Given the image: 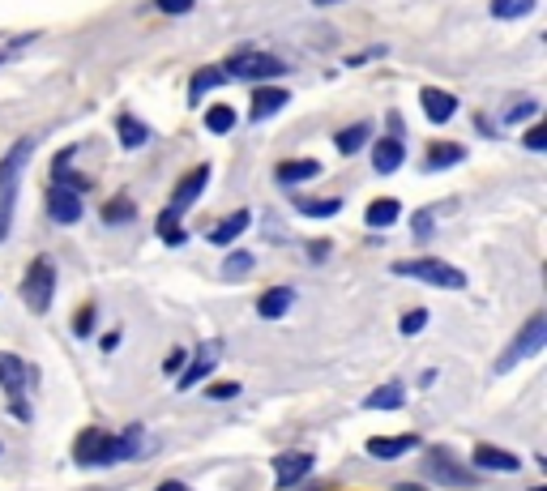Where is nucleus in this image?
Masks as SVG:
<instances>
[{
    "label": "nucleus",
    "instance_id": "f257e3e1",
    "mask_svg": "<svg viewBox=\"0 0 547 491\" xmlns=\"http://www.w3.org/2000/svg\"><path fill=\"white\" fill-rule=\"evenodd\" d=\"M150 453V440L141 427H128L120 436H107L98 432V427H86L77 436V445H73V462L82 466V470H107L116 462H133V457H146Z\"/></svg>",
    "mask_w": 547,
    "mask_h": 491
},
{
    "label": "nucleus",
    "instance_id": "7ed1b4c3",
    "mask_svg": "<svg viewBox=\"0 0 547 491\" xmlns=\"http://www.w3.org/2000/svg\"><path fill=\"white\" fill-rule=\"evenodd\" d=\"M398 278H415V282H428V286H441V291H462L466 286V274L458 266H445L436 256H415V261H398L393 266Z\"/></svg>",
    "mask_w": 547,
    "mask_h": 491
},
{
    "label": "nucleus",
    "instance_id": "dca6fc26",
    "mask_svg": "<svg viewBox=\"0 0 547 491\" xmlns=\"http://www.w3.org/2000/svg\"><path fill=\"white\" fill-rule=\"evenodd\" d=\"M295 299H299L295 286H269V291L257 299V316H261V321H279V316H287V312L295 308Z\"/></svg>",
    "mask_w": 547,
    "mask_h": 491
},
{
    "label": "nucleus",
    "instance_id": "1a4fd4ad",
    "mask_svg": "<svg viewBox=\"0 0 547 491\" xmlns=\"http://www.w3.org/2000/svg\"><path fill=\"white\" fill-rule=\"evenodd\" d=\"M206 184H210V167H193L188 175H184L176 188H171V214H184V210H193L197 205V196L206 193Z\"/></svg>",
    "mask_w": 547,
    "mask_h": 491
},
{
    "label": "nucleus",
    "instance_id": "f3484780",
    "mask_svg": "<svg viewBox=\"0 0 547 491\" xmlns=\"http://www.w3.org/2000/svg\"><path fill=\"white\" fill-rule=\"evenodd\" d=\"M402 163H407V145H402V137H380L377 145H372V167H377L380 175H393Z\"/></svg>",
    "mask_w": 547,
    "mask_h": 491
},
{
    "label": "nucleus",
    "instance_id": "2f4dec72",
    "mask_svg": "<svg viewBox=\"0 0 547 491\" xmlns=\"http://www.w3.org/2000/svg\"><path fill=\"white\" fill-rule=\"evenodd\" d=\"M253 253H231L223 261V278H248V274H253Z\"/></svg>",
    "mask_w": 547,
    "mask_h": 491
},
{
    "label": "nucleus",
    "instance_id": "20e7f679",
    "mask_svg": "<svg viewBox=\"0 0 547 491\" xmlns=\"http://www.w3.org/2000/svg\"><path fill=\"white\" fill-rule=\"evenodd\" d=\"M22 299H26V308L35 316L52 308V299H56V266H52V256H35L26 269V278H22Z\"/></svg>",
    "mask_w": 547,
    "mask_h": 491
},
{
    "label": "nucleus",
    "instance_id": "a19ab883",
    "mask_svg": "<svg viewBox=\"0 0 547 491\" xmlns=\"http://www.w3.org/2000/svg\"><path fill=\"white\" fill-rule=\"evenodd\" d=\"M158 491H180V483H163V487H158Z\"/></svg>",
    "mask_w": 547,
    "mask_h": 491
},
{
    "label": "nucleus",
    "instance_id": "0eeeda50",
    "mask_svg": "<svg viewBox=\"0 0 547 491\" xmlns=\"http://www.w3.org/2000/svg\"><path fill=\"white\" fill-rule=\"evenodd\" d=\"M423 470H428V478L441 483V487H475L479 483L475 470H466L450 449H428L423 453Z\"/></svg>",
    "mask_w": 547,
    "mask_h": 491
},
{
    "label": "nucleus",
    "instance_id": "e433bc0d",
    "mask_svg": "<svg viewBox=\"0 0 547 491\" xmlns=\"http://www.w3.org/2000/svg\"><path fill=\"white\" fill-rule=\"evenodd\" d=\"M73 329H77V337H90V334H95V308H82V312H77V325H73Z\"/></svg>",
    "mask_w": 547,
    "mask_h": 491
},
{
    "label": "nucleus",
    "instance_id": "37998d69",
    "mask_svg": "<svg viewBox=\"0 0 547 491\" xmlns=\"http://www.w3.org/2000/svg\"><path fill=\"white\" fill-rule=\"evenodd\" d=\"M531 491H547V487H531Z\"/></svg>",
    "mask_w": 547,
    "mask_h": 491
},
{
    "label": "nucleus",
    "instance_id": "6e6552de",
    "mask_svg": "<svg viewBox=\"0 0 547 491\" xmlns=\"http://www.w3.org/2000/svg\"><path fill=\"white\" fill-rule=\"evenodd\" d=\"M227 77H239V82H266V77H282L287 73V60L269 56V52H236L227 60Z\"/></svg>",
    "mask_w": 547,
    "mask_h": 491
},
{
    "label": "nucleus",
    "instance_id": "c9c22d12",
    "mask_svg": "<svg viewBox=\"0 0 547 491\" xmlns=\"http://www.w3.org/2000/svg\"><path fill=\"white\" fill-rule=\"evenodd\" d=\"M534 112H539V103H534V98H526V103H518V107H509V112H505V125H518V120H531Z\"/></svg>",
    "mask_w": 547,
    "mask_h": 491
},
{
    "label": "nucleus",
    "instance_id": "423d86ee",
    "mask_svg": "<svg viewBox=\"0 0 547 491\" xmlns=\"http://www.w3.org/2000/svg\"><path fill=\"white\" fill-rule=\"evenodd\" d=\"M35 380V367H26L17 355L0 351V385L9 393V410H14V419L30 423V406H26V385Z\"/></svg>",
    "mask_w": 547,
    "mask_h": 491
},
{
    "label": "nucleus",
    "instance_id": "473e14b6",
    "mask_svg": "<svg viewBox=\"0 0 547 491\" xmlns=\"http://www.w3.org/2000/svg\"><path fill=\"white\" fill-rule=\"evenodd\" d=\"M423 325H428V312L415 308V312H407V316L398 321V334H402V337H415V334L423 329Z\"/></svg>",
    "mask_w": 547,
    "mask_h": 491
},
{
    "label": "nucleus",
    "instance_id": "5701e85b",
    "mask_svg": "<svg viewBox=\"0 0 547 491\" xmlns=\"http://www.w3.org/2000/svg\"><path fill=\"white\" fill-rule=\"evenodd\" d=\"M402 397H407V389H402L398 380H390V385H380V389L368 393L364 406L368 410H398V406H402Z\"/></svg>",
    "mask_w": 547,
    "mask_h": 491
},
{
    "label": "nucleus",
    "instance_id": "f8f14e48",
    "mask_svg": "<svg viewBox=\"0 0 547 491\" xmlns=\"http://www.w3.org/2000/svg\"><path fill=\"white\" fill-rule=\"evenodd\" d=\"M218 351H223V342L201 346V351L193 355V364L184 367V372H176V385H180V389H193V385H201V380L214 372V364H218Z\"/></svg>",
    "mask_w": 547,
    "mask_h": 491
},
{
    "label": "nucleus",
    "instance_id": "c85d7f7f",
    "mask_svg": "<svg viewBox=\"0 0 547 491\" xmlns=\"http://www.w3.org/2000/svg\"><path fill=\"white\" fill-rule=\"evenodd\" d=\"M223 77H227L223 69H197L193 82H188V98H193V103H201V95H206V90H214Z\"/></svg>",
    "mask_w": 547,
    "mask_h": 491
},
{
    "label": "nucleus",
    "instance_id": "4be33fe9",
    "mask_svg": "<svg viewBox=\"0 0 547 491\" xmlns=\"http://www.w3.org/2000/svg\"><path fill=\"white\" fill-rule=\"evenodd\" d=\"M398 218H402V205H398V201H390V196L372 201V205H368V214H364V223L372 226V231H385V226H393Z\"/></svg>",
    "mask_w": 547,
    "mask_h": 491
},
{
    "label": "nucleus",
    "instance_id": "ea45409f",
    "mask_svg": "<svg viewBox=\"0 0 547 491\" xmlns=\"http://www.w3.org/2000/svg\"><path fill=\"white\" fill-rule=\"evenodd\" d=\"M543 145H547V133H543V128H531V133H526V150H534V155H539Z\"/></svg>",
    "mask_w": 547,
    "mask_h": 491
},
{
    "label": "nucleus",
    "instance_id": "ddd939ff",
    "mask_svg": "<svg viewBox=\"0 0 547 491\" xmlns=\"http://www.w3.org/2000/svg\"><path fill=\"white\" fill-rule=\"evenodd\" d=\"M420 107H423V115H428V125H450L453 112H458V98H453L450 90L428 85V90H420Z\"/></svg>",
    "mask_w": 547,
    "mask_h": 491
},
{
    "label": "nucleus",
    "instance_id": "b1692460",
    "mask_svg": "<svg viewBox=\"0 0 547 491\" xmlns=\"http://www.w3.org/2000/svg\"><path fill=\"white\" fill-rule=\"evenodd\" d=\"M116 128H120V145H125V150H141V145L150 141V128L141 125L137 115H120Z\"/></svg>",
    "mask_w": 547,
    "mask_h": 491
},
{
    "label": "nucleus",
    "instance_id": "f704fd0d",
    "mask_svg": "<svg viewBox=\"0 0 547 491\" xmlns=\"http://www.w3.org/2000/svg\"><path fill=\"white\" fill-rule=\"evenodd\" d=\"M206 397H210V402H227V397H239V380H218V385H210V389H206Z\"/></svg>",
    "mask_w": 547,
    "mask_h": 491
},
{
    "label": "nucleus",
    "instance_id": "aec40b11",
    "mask_svg": "<svg viewBox=\"0 0 547 491\" xmlns=\"http://www.w3.org/2000/svg\"><path fill=\"white\" fill-rule=\"evenodd\" d=\"M248 223H253V214L248 210H236V214H227L223 223L210 231V244H236L244 231H248Z\"/></svg>",
    "mask_w": 547,
    "mask_h": 491
},
{
    "label": "nucleus",
    "instance_id": "a878e982",
    "mask_svg": "<svg viewBox=\"0 0 547 491\" xmlns=\"http://www.w3.org/2000/svg\"><path fill=\"white\" fill-rule=\"evenodd\" d=\"M368 137H372V125H351V128H342L334 137V145L342 150V155H355V150H364Z\"/></svg>",
    "mask_w": 547,
    "mask_h": 491
},
{
    "label": "nucleus",
    "instance_id": "7c9ffc66",
    "mask_svg": "<svg viewBox=\"0 0 547 491\" xmlns=\"http://www.w3.org/2000/svg\"><path fill=\"white\" fill-rule=\"evenodd\" d=\"M158 239H163V244H176V248H180L184 239V231H180V214H171V210H163L158 214Z\"/></svg>",
    "mask_w": 547,
    "mask_h": 491
},
{
    "label": "nucleus",
    "instance_id": "6ab92c4d",
    "mask_svg": "<svg viewBox=\"0 0 547 491\" xmlns=\"http://www.w3.org/2000/svg\"><path fill=\"white\" fill-rule=\"evenodd\" d=\"M410 449H420V436H390V440H380V436H372L368 440V453L372 457H380V462H390V457H402V453H410Z\"/></svg>",
    "mask_w": 547,
    "mask_h": 491
},
{
    "label": "nucleus",
    "instance_id": "c756f323",
    "mask_svg": "<svg viewBox=\"0 0 547 491\" xmlns=\"http://www.w3.org/2000/svg\"><path fill=\"white\" fill-rule=\"evenodd\" d=\"M133 218H137V205H133L128 196H116L112 205H103V223L120 226V223H133Z\"/></svg>",
    "mask_w": 547,
    "mask_h": 491
},
{
    "label": "nucleus",
    "instance_id": "2eb2a0df",
    "mask_svg": "<svg viewBox=\"0 0 547 491\" xmlns=\"http://www.w3.org/2000/svg\"><path fill=\"white\" fill-rule=\"evenodd\" d=\"M475 470H496V475H518L522 457L509 449H496V445H475Z\"/></svg>",
    "mask_w": 547,
    "mask_h": 491
},
{
    "label": "nucleus",
    "instance_id": "39448f33",
    "mask_svg": "<svg viewBox=\"0 0 547 491\" xmlns=\"http://www.w3.org/2000/svg\"><path fill=\"white\" fill-rule=\"evenodd\" d=\"M543 346H547V316H543V312H534L531 321L522 325V334L509 342V351L496 359V372L505 376V372H513L522 359H534V355L543 351Z\"/></svg>",
    "mask_w": 547,
    "mask_h": 491
},
{
    "label": "nucleus",
    "instance_id": "412c9836",
    "mask_svg": "<svg viewBox=\"0 0 547 491\" xmlns=\"http://www.w3.org/2000/svg\"><path fill=\"white\" fill-rule=\"evenodd\" d=\"M462 158H466V145H458V141H436L432 150H428V163H423V167H428V171L458 167Z\"/></svg>",
    "mask_w": 547,
    "mask_h": 491
},
{
    "label": "nucleus",
    "instance_id": "72a5a7b5",
    "mask_svg": "<svg viewBox=\"0 0 547 491\" xmlns=\"http://www.w3.org/2000/svg\"><path fill=\"white\" fill-rule=\"evenodd\" d=\"M432 226H436V214L432 210H420V214H410V231L420 239H428L432 235Z\"/></svg>",
    "mask_w": 547,
    "mask_h": 491
},
{
    "label": "nucleus",
    "instance_id": "c03bdc74",
    "mask_svg": "<svg viewBox=\"0 0 547 491\" xmlns=\"http://www.w3.org/2000/svg\"><path fill=\"white\" fill-rule=\"evenodd\" d=\"M180 491H184V487H180Z\"/></svg>",
    "mask_w": 547,
    "mask_h": 491
},
{
    "label": "nucleus",
    "instance_id": "58836bf2",
    "mask_svg": "<svg viewBox=\"0 0 547 491\" xmlns=\"http://www.w3.org/2000/svg\"><path fill=\"white\" fill-rule=\"evenodd\" d=\"M184 364H188V355H184V351H171L167 359H163V372H167V376H176Z\"/></svg>",
    "mask_w": 547,
    "mask_h": 491
},
{
    "label": "nucleus",
    "instance_id": "cd10ccee",
    "mask_svg": "<svg viewBox=\"0 0 547 491\" xmlns=\"http://www.w3.org/2000/svg\"><path fill=\"white\" fill-rule=\"evenodd\" d=\"M295 210L309 214V218H334V214L342 210V196H329V201H309V196H299Z\"/></svg>",
    "mask_w": 547,
    "mask_h": 491
},
{
    "label": "nucleus",
    "instance_id": "f03ea898",
    "mask_svg": "<svg viewBox=\"0 0 547 491\" xmlns=\"http://www.w3.org/2000/svg\"><path fill=\"white\" fill-rule=\"evenodd\" d=\"M35 158V137H22L9 145V155L0 158V239L9 235L14 226V205H17V188H22V171Z\"/></svg>",
    "mask_w": 547,
    "mask_h": 491
},
{
    "label": "nucleus",
    "instance_id": "393cba45",
    "mask_svg": "<svg viewBox=\"0 0 547 491\" xmlns=\"http://www.w3.org/2000/svg\"><path fill=\"white\" fill-rule=\"evenodd\" d=\"M539 0H491V17L501 22H518V17H531Z\"/></svg>",
    "mask_w": 547,
    "mask_h": 491
},
{
    "label": "nucleus",
    "instance_id": "bb28decb",
    "mask_svg": "<svg viewBox=\"0 0 547 491\" xmlns=\"http://www.w3.org/2000/svg\"><path fill=\"white\" fill-rule=\"evenodd\" d=\"M206 128H210V133H218V137H223V133H231V128H236V107H227V103H214V107H206Z\"/></svg>",
    "mask_w": 547,
    "mask_h": 491
},
{
    "label": "nucleus",
    "instance_id": "9d476101",
    "mask_svg": "<svg viewBox=\"0 0 547 491\" xmlns=\"http://www.w3.org/2000/svg\"><path fill=\"white\" fill-rule=\"evenodd\" d=\"M287 103H291V95H287L282 85H257V90H253V107H248V120H253V125H266L269 115H279Z\"/></svg>",
    "mask_w": 547,
    "mask_h": 491
},
{
    "label": "nucleus",
    "instance_id": "79ce46f5",
    "mask_svg": "<svg viewBox=\"0 0 547 491\" xmlns=\"http://www.w3.org/2000/svg\"><path fill=\"white\" fill-rule=\"evenodd\" d=\"M312 5H321V9H329V5H338V0H312Z\"/></svg>",
    "mask_w": 547,
    "mask_h": 491
},
{
    "label": "nucleus",
    "instance_id": "4468645a",
    "mask_svg": "<svg viewBox=\"0 0 547 491\" xmlns=\"http://www.w3.org/2000/svg\"><path fill=\"white\" fill-rule=\"evenodd\" d=\"M47 214H52V223L73 226L82 218V193H73V188H52V193H47Z\"/></svg>",
    "mask_w": 547,
    "mask_h": 491
},
{
    "label": "nucleus",
    "instance_id": "a211bd4d",
    "mask_svg": "<svg viewBox=\"0 0 547 491\" xmlns=\"http://www.w3.org/2000/svg\"><path fill=\"white\" fill-rule=\"evenodd\" d=\"M279 184H287V188H295V184H304V180H317L321 175V163L317 158H287V163H279Z\"/></svg>",
    "mask_w": 547,
    "mask_h": 491
},
{
    "label": "nucleus",
    "instance_id": "9b49d317",
    "mask_svg": "<svg viewBox=\"0 0 547 491\" xmlns=\"http://www.w3.org/2000/svg\"><path fill=\"white\" fill-rule=\"evenodd\" d=\"M309 475H312V453H282V457H274V483L282 491L304 483Z\"/></svg>",
    "mask_w": 547,
    "mask_h": 491
},
{
    "label": "nucleus",
    "instance_id": "4c0bfd02",
    "mask_svg": "<svg viewBox=\"0 0 547 491\" xmlns=\"http://www.w3.org/2000/svg\"><path fill=\"white\" fill-rule=\"evenodd\" d=\"M197 0H158V9H163V14H171V17H180V14H188V9H193Z\"/></svg>",
    "mask_w": 547,
    "mask_h": 491
}]
</instances>
